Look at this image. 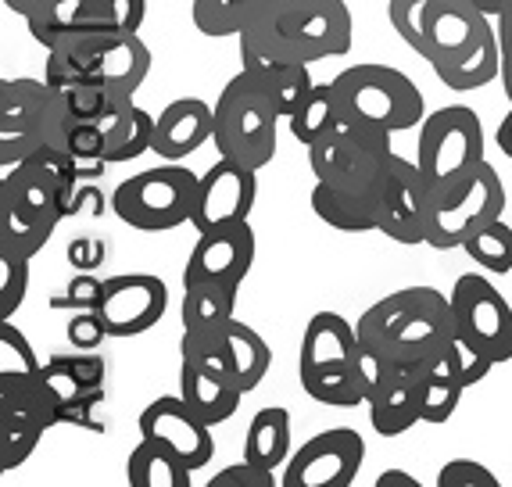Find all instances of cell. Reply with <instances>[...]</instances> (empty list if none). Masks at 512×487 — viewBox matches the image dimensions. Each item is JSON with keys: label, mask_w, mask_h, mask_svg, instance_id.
Wrapping results in <instances>:
<instances>
[{"label": "cell", "mask_w": 512, "mask_h": 487, "mask_svg": "<svg viewBox=\"0 0 512 487\" xmlns=\"http://www.w3.org/2000/svg\"><path fill=\"white\" fill-rule=\"evenodd\" d=\"M237 40L273 58L316 65L351 51L355 22L348 0H258Z\"/></svg>", "instance_id": "cell-1"}, {"label": "cell", "mask_w": 512, "mask_h": 487, "mask_svg": "<svg viewBox=\"0 0 512 487\" xmlns=\"http://www.w3.org/2000/svg\"><path fill=\"white\" fill-rule=\"evenodd\" d=\"M359 341L394 362H419L455 334L452 294L416 283L384 294L355 323Z\"/></svg>", "instance_id": "cell-2"}, {"label": "cell", "mask_w": 512, "mask_h": 487, "mask_svg": "<svg viewBox=\"0 0 512 487\" xmlns=\"http://www.w3.org/2000/svg\"><path fill=\"white\" fill-rule=\"evenodd\" d=\"M394 33L409 43L430 69H452L495 40L491 15L473 0H391L387 4Z\"/></svg>", "instance_id": "cell-3"}, {"label": "cell", "mask_w": 512, "mask_h": 487, "mask_svg": "<svg viewBox=\"0 0 512 487\" xmlns=\"http://www.w3.org/2000/svg\"><path fill=\"white\" fill-rule=\"evenodd\" d=\"M151 72V51L140 40V33L129 36H72L47 51V69L43 79L54 90L79 83L111 86L122 94H137Z\"/></svg>", "instance_id": "cell-4"}, {"label": "cell", "mask_w": 512, "mask_h": 487, "mask_svg": "<svg viewBox=\"0 0 512 487\" xmlns=\"http://www.w3.org/2000/svg\"><path fill=\"white\" fill-rule=\"evenodd\" d=\"M58 180L40 162H26L0 169V251H15L22 258H36L65 219Z\"/></svg>", "instance_id": "cell-5"}, {"label": "cell", "mask_w": 512, "mask_h": 487, "mask_svg": "<svg viewBox=\"0 0 512 487\" xmlns=\"http://www.w3.org/2000/svg\"><path fill=\"white\" fill-rule=\"evenodd\" d=\"M330 83L337 104H341V119L355 122V126L380 129V133L394 137V133L416 129L427 119L423 90L391 65L362 61V65L337 72Z\"/></svg>", "instance_id": "cell-6"}, {"label": "cell", "mask_w": 512, "mask_h": 487, "mask_svg": "<svg viewBox=\"0 0 512 487\" xmlns=\"http://www.w3.org/2000/svg\"><path fill=\"white\" fill-rule=\"evenodd\" d=\"M280 119L283 115L265 97L262 86L240 69L215 97V151L219 158H233V162L262 172L276 158Z\"/></svg>", "instance_id": "cell-7"}, {"label": "cell", "mask_w": 512, "mask_h": 487, "mask_svg": "<svg viewBox=\"0 0 512 487\" xmlns=\"http://www.w3.org/2000/svg\"><path fill=\"white\" fill-rule=\"evenodd\" d=\"M509 194L502 187V176L495 165L480 162L470 169L462 180L448 183V187L430 194V212H427V248L434 251H452L462 248L477 230L487 223H495L505 215Z\"/></svg>", "instance_id": "cell-8"}, {"label": "cell", "mask_w": 512, "mask_h": 487, "mask_svg": "<svg viewBox=\"0 0 512 487\" xmlns=\"http://www.w3.org/2000/svg\"><path fill=\"white\" fill-rule=\"evenodd\" d=\"M201 176L183 162H162L111 190V212L140 233H165L190 223Z\"/></svg>", "instance_id": "cell-9"}, {"label": "cell", "mask_w": 512, "mask_h": 487, "mask_svg": "<svg viewBox=\"0 0 512 487\" xmlns=\"http://www.w3.org/2000/svg\"><path fill=\"white\" fill-rule=\"evenodd\" d=\"M391 133L341 119L308 147V165L319 183L337 190H373L394 158Z\"/></svg>", "instance_id": "cell-10"}, {"label": "cell", "mask_w": 512, "mask_h": 487, "mask_svg": "<svg viewBox=\"0 0 512 487\" xmlns=\"http://www.w3.org/2000/svg\"><path fill=\"white\" fill-rule=\"evenodd\" d=\"M484 122L466 104H444L419 122L416 162L427 176L430 190L462 180L484 162Z\"/></svg>", "instance_id": "cell-11"}, {"label": "cell", "mask_w": 512, "mask_h": 487, "mask_svg": "<svg viewBox=\"0 0 512 487\" xmlns=\"http://www.w3.org/2000/svg\"><path fill=\"white\" fill-rule=\"evenodd\" d=\"M65 119V104L47 79H0V169L26 162L51 144Z\"/></svg>", "instance_id": "cell-12"}, {"label": "cell", "mask_w": 512, "mask_h": 487, "mask_svg": "<svg viewBox=\"0 0 512 487\" xmlns=\"http://www.w3.org/2000/svg\"><path fill=\"white\" fill-rule=\"evenodd\" d=\"M144 15L147 0H47L36 15L26 18V29L43 51H51L72 36L140 33Z\"/></svg>", "instance_id": "cell-13"}, {"label": "cell", "mask_w": 512, "mask_h": 487, "mask_svg": "<svg viewBox=\"0 0 512 487\" xmlns=\"http://www.w3.org/2000/svg\"><path fill=\"white\" fill-rule=\"evenodd\" d=\"M455 334L477 344L495 366L512 362V305L484 273H462L452 283Z\"/></svg>", "instance_id": "cell-14"}, {"label": "cell", "mask_w": 512, "mask_h": 487, "mask_svg": "<svg viewBox=\"0 0 512 487\" xmlns=\"http://www.w3.org/2000/svg\"><path fill=\"white\" fill-rule=\"evenodd\" d=\"M58 423V405L40 376L22 384L0 380V473L18 470L36 452L40 437Z\"/></svg>", "instance_id": "cell-15"}, {"label": "cell", "mask_w": 512, "mask_h": 487, "mask_svg": "<svg viewBox=\"0 0 512 487\" xmlns=\"http://www.w3.org/2000/svg\"><path fill=\"white\" fill-rule=\"evenodd\" d=\"M366 462V441L359 430L330 427L308 437L287 459L280 487H351Z\"/></svg>", "instance_id": "cell-16"}, {"label": "cell", "mask_w": 512, "mask_h": 487, "mask_svg": "<svg viewBox=\"0 0 512 487\" xmlns=\"http://www.w3.org/2000/svg\"><path fill=\"white\" fill-rule=\"evenodd\" d=\"M380 194V230L394 244L416 248L427 244V212H430V183L419 169V162L394 154L384 180L376 183Z\"/></svg>", "instance_id": "cell-17"}, {"label": "cell", "mask_w": 512, "mask_h": 487, "mask_svg": "<svg viewBox=\"0 0 512 487\" xmlns=\"http://www.w3.org/2000/svg\"><path fill=\"white\" fill-rule=\"evenodd\" d=\"M258 201V169L233 162V158H219L208 172H201L194 197V215L190 226L197 233L222 230V226L248 223V215L255 212Z\"/></svg>", "instance_id": "cell-18"}, {"label": "cell", "mask_w": 512, "mask_h": 487, "mask_svg": "<svg viewBox=\"0 0 512 487\" xmlns=\"http://www.w3.org/2000/svg\"><path fill=\"white\" fill-rule=\"evenodd\" d=\"M140 437L147 441H158L169 452H176L190 470H205L215 455V437H212V423L197 416L187 405L183 394H162L154 398L137 419Z\"/></svg>", "instance_id": "cell-19"}, {"label": "cell", "mask_w": 512, "mask_h": 487, "mask_svg": "<svg viewBox=\"0 0 512 487\" xmlns=\"http://www.w3.org/2000/svg\"><path fill=\"white\" fill-rule=\"evenodd\" d=\"M165 308H169V287L162 276L122 273L104 280V301L97 312L111 337H137L158 326Z\"/></svg>", "instance_id": "cell-20"}, {"label": "cell", "mask_w": 512, "mask_h": 487, "mask_svg": "<svg viewBox=\"0 0 512 487\" xmlns=\"http://www.w3.org/2000/svg\"><path fill=\"white\" fill-rule=\"evenodd\" d=\"M255 255H258V240L251 223L197 233L194 248L187 255V265H183V287L205 280L244 283V276L255 265Z\"/></svg>", "instance_id": "cell-21"}, {"label": "cell", "mask_w": 512, "mask_h": 487, "mask_svg": "<svg viewBox=\"0 0 512 487\" xmlns=\"http://www.w3.org/2000/svg\"><path fill=\"white\" fill-rule=\"evenodd\" d=\"M366 405L369 423L380 437H402L405 430L423 423V359L391 362Z\"/></svg>", "instance_id": "cell-22"}, {"label": "cell", "mask_w": 512, "mask_h": 487, "mask_svg": "<svg viewBox=\"0 0 512 487\" xmlns=\"http://www.w3.org/2000/svg\"><path fill=\"white\" fill-rule=\"evenodd\" d=\"M215 108L201 97H180L169 101L154 119V144L151 151L165 162H183L194 151L212 140Z\"/></svg>", "instance_id": "cell-23"}, {"label": "cell", "mask_w": 512, "mask_h": 487, "mask_svg": "<svg viewBox=\"0 0 512 487\" xmlns=\"http://www.w3.org/2000/svg\"><path fill=\"white\" fill-rule=\"evenodd\" d=\"M240 69L262 86L265 97L276 104V112H280L283 119H291L301 108V101L312 94V86H316L308 65L273 58V54H262V51H255V47H244V43H240Z\"/></svg>", "instance_id": "cell-24"}, {"label": "cell", "mask_w": 512, "mask_h": 487, "mask_svg": "<svg viewBox=\"0 0 512 487\" xmlns=\"http://www.w3.org/2000/svg\"><path fill=\"white\" fill-rule=\"evenodd\" d=\"M359 330L341 312H316L308 319L305 334H301V355L298 373L312 369H333V366H355L359 355Z\"/></svg>", "instance_id": "cell-25"}, {"label": "cell", "mask_w": 512, "mask_h": 487, "mask_svg": "<svg viewBox=\"0 0 512 487\" xmlns=\"http://www.w3.org/2000/svg\"><path fill=\"white\" fill-rule=\"evenodd\" d=\"M470 391L466 387V376H462L459 348H455V334L434 348L423 359V423H448L459 409L462 394Z\"/></svg>", "instance_id": "cell-26"}, {"label": "cell", "mask_w": 512, "mask_h": 487, "mask_svg": "<svg viewBox=\"0 0 512 487\" xmlns=\"http://www.w3.org/2000/svg\"><path fill=\"white\" fill-rule=\"evenodd\" d=\"M40 380H43V387L51 391L54 405H58L61 423L104 434V423L97 419V405L104 402V391L101 387H90L86 380H79L69 362H65V355H51V359L43 362Z\"/></svg>", "instance_id": "cell-27"}, {"label": "cell", "mask_w": 512, "mask_h": 487, "mask_svg": "<svg viewBox=\"0 0 512 487\" xmlns=\"http://www.w3.org/2000/svg\"><path fill=\"white\" fill-rule=\"evenodd\" d=\"M312 212L323 219L330 230L341 233H376L380 230V194L373 190H337L330 183L312 187L308 197Z\"/></svg>", "instance_id": "cell-28"}, {"label": "cell", "mask_w": 512, "mask_h": 487, "mask_svg": "<svg viewBox=\"0 0 512 487\" xmlns=\"http://www.w3.org/2000/svg\"><path fill=\"white\" fill-rule=\"evenodd\" d=\"M180 394L187 398L190 409L205 419V423H212V427L237 416L240 402H244V391L237 387L233 376L212 373V369H201L183 359H180Z\"/></svg>", "instance_id": "cell-29"}, {"label": "cell", "mask_w": 512, "mask_h": 487, "mask_svg": "<svg viewBox=\"0 0 512 487\" xmlns=\"http://www.w3.org/2000/svg\"><path fill=\"white\" fill-rule=\"evenodd\" d=\"M244 459L258 462L265 470H280L291 459V412L283 405H265L251 416L244 434Z\"/></svg>", "instance_id": "cell-30"}, {"label": "cell", "mask_w": 512, "mask_h": 487, "mask_svg": "<svg viewBox=\"0 0 512 487\" xmlns=\"http://www.w3.org/2000/svg\"><path fill=\"white\" fill-rule=\"evenodd\" d=\"M237 298H240V283L205 280L183 287V301H180L183 330H219V326H226L230 319H237L233 316Z\"/></svg>", "instance_id": "cell-31"}, {"label": "cell", "mask_w": 512, "mask_h": 487, "mask_svg": "<svg viewBox=\"0 0 512 487\" xmlns=\"http://www.w3.org/2000/svg\"><path fill=\"white\" fill-rule=\"evenodd\" d=\"M190 466L176 452H169L158 441H147L140 437V445L129 452L126 459V480L129 487H190Z\"/></svg>", "instance_id": "cell-32"}, {"label": "cell", "mask_w": 512, "mask_h": 487, "mask_svg": "<svg viewBox=\"0 0 512 487\" xmlns=\"http://www.w3.org/2000/svg\"><path fill=\"white\" fill-rule=\"evenodd\" d=\"M226 344H230V359H233V376H237V387L244 394H251L269 373V362H273V351L265 344V337L258 334L255 326L230 319L222 326Z\"/></svg>", "instance_id": "cell-33"}, {"label": "cell", "mask_w": 512, "mask_h": 487, "mask_svg": "<svg viewBox=\"0 0 512 487\" xmlns=\"http://www.w3.org/2000/svg\"><path fill=\"white\" fill-rule=\"evenodd\" d=\"M298 376L305 394L319 405H330V409H359V405H366V387H362L355 366L312 369V373Z\"/></svg>", "instance_id": "cell-34"}, {"label": "cell", "mask_w": 512, "mask_h": 487, "mask_svg": "<svg viewBox=\"0 0 512 487\" xmlns=\"http://www.w3.org/2000/svg\"><path fill=\"white\" fill-rule=\"evenodd\" d=\"M337 122H341V104H337V94H333V83H316L312 94L301 101L298 112L287 119V126H291V137L298 144L312 147Z\"/></svg>", "instance_id": "cell-35"}, {"label": "cell", "mask_w": 512, "mask_h": 487, "mask_svg": "<svg viewBox=\"0 0 512 487\" xmlns=\"http://www.w3.org/2000/svg\"><path fill=\"white\" fill-rule=\"evenodd\" d=\"M434 76L441 79L448 90H455V94H473L480 86L502 79V43H498V36H495V40H487L473 58H466L462 65H452V69L434 72Z\"/></svg>", "instance_id": "cell-36"}, {"label": "cell", "mask_w": 512, "mask_h": 487, "mask_svg": "<svg viewBox=\"0 0 512 487\" xmlns=\"http://www.w3.org/2000/svg\"><path fill=\"white\" fill-rule=\"evenodd\" d=\"M255 4L258 0H194L190 18H194V29L201 36L226 40V36H240Z\"/></svg>", "instance_id": "cell-37"}, {"label": "cell", "mask_w": 512, "mask_h": 487, "mask_svg": "<svg viewBox=\"0 0 512 487\" xmlns=\"http://www.w3.org/2000/svg\"><path fill=\"white\" fill-rule=\"evenodd\" d=\"M462 251L473 258V262L484 269V273H512V226L502 219H495V223H487L484 230L473 233L466 244H462Z\"/></svg>", "instance_id": "cell-38"}, {"label": "cell", "mask_w": 512, "mask_h": 487, "mask_svg": "<svg viewBox=\"0 0 512 487\" xmlns=\"http://www.w3.org/2000/svg\"><path fill=\"white\" fill-rule=\"evenodd\" d=\"M43 369L40 355L33 351V344L26 341V334L18 330L11 319H0V380H36Z\"/></svg>", "instance_id": "cell-39"}, {"label": "cell", "mask_w": 512, "mask_h": 487, "mask_svg": "<svg viewBox=\"0 0 512 487\" xmlns=\"http://www.w3.org/2000/svg\"><path fill=\"white\" fill-rule=\"evenodd\" d=\"M29 262L15 251H0V319H11L29 294Z\"/></svg>", "instance_id": "cell-40"}, {"label": "cell", "mask_w": 512, "mask_h": 487, "mask_svg": "<svg viewBox=\"0 0 512 487\" xmlns=\"http://www.w3.org/2000/svg\"><path fill=\"white\" fill-rule=\"evenodd\" d=\"M437 487H502V480L477 459H448L434 477Z\"/></svg>", "instance_id": "cell-41"}, {"label": "cell", "mask_w": 512, "mask_h": 487, "mask_svg": "<svg viewBox=\"0 0 512 487\" xmlns=\"http://www.w3.org/2000/svg\"><path fill=\"white\" fill-rule=\"evenodd\" d=\"M104 301V280L97 273H76L65 294L51 298V308H76V312H97Z\"/></svg>", "instance_id": "cell-42"}, {"label": "cell", "mask_w": 512, "mask_h": 487, "mask_svg": "<svg viewBox=\"0 0 512 487\" xmlns=\"http://www.w3.org/2000/svg\"><path fill=\"white\" fill-rule=\"evenodd\" d=\"M273 473L276 470H265V466H258L251 459H240L230 462V466H222L219 473H212L208 487H280V480Z\"/></svg>", "instance_id": "cell-43"}, {"label": "cell", "mask_w": 512, "mask_h": 487, "mask_svg": "<svg viewBox=\"0 0 512 487\" xmlns=\"http://www.w3.org/2000/svg\"><path fill=\"white\" fill-rule=\"evenodd\" d=\"M154 144V115L147 112V108H140L137 104V119H133V126H129V133L122 137V144L111 151L108 162L119 165V162H133V158H140V154H147Z\"/></svg>", "instance_id": "cell-44"}, {"label": "cell", "mask_w": 512, "mask_h": 487, "mask_svg": "<svg viewBox=\"0 0 512 487\" xmlns=\"http://www.w3.org/2000/svg\"><path fill=\"white\" fill-rule=\"evenodd\" d=\"M65 334H69L76 351H97L104 344V337H111L101 312H76V316L69 319V326H65Z\"/></svg>", "instance_id": "cell-45"}, {"label": "cell", "mask_w": 512, "mask_h": 487, "mask_svg": "<svg viewBox=\"0 0 512 487\" xmlns=\"http://www.w3.org/2000/svg\"><path fill=\"white\" fill-rule=\"evenodd\" d=\"M65 258H69V265L76 273H94V269L104 265V258H108V248H104L101 237H76L69 244V251H65Z\"/></svg>", "instance_id": "cell-46"}, {"label": "cell", "mask_w": 512, "mask_h": 487, "mask_svg": "<svg viewBox=\"0 0 512 487\" xmlns=\"http://www.w3.org/2000/svg\"><path fill=\"white\" fill-rule=\"evenodd\" d=\"M104 205H111V201H104L101 187H94L90 180H83L76 190H72L69 201H65V219H72V215H86V219H97V215H104Z\"/></svg>", "instance_id": "cell-47"}, {"label": "cell", "mask_w": 512, "mask_h": 487, "mask_svg": "<svg viewBox=\"0 0 512 487\" xmlns=\"http://www.w3.org/2000/svg\"><path fill=\"white\" fill-rule=\"evenodd\" d=\"M495 29H498V43H502V54L512 58V0L495 15Z\"/></svg>", "instance_id": "cell-48"}, {"label": "cell", "mask_w": 512, "mask_h": 487, "mask_svg": "<svg viewBox=\"0 0 512 487\" xmlns=\"http://www.w3.org/2000/svg\"><path fill=\"white\" fill-rule=\"evenodd\" d=\"M376 487H423V484L405 470H384L376 477Z\"/></svg>", "instance_id": "cell-49"}, {"label": "cell", "mask_w": 512, "mask_h": 487, "mask_svg": "<svg viewBox=\"0 0 512 487\" xmlns=\"http://www.w3.org/2000/svg\"><path fill=\"white\" fill-rule=\"evenodd\" d=\"M495 144H498V151H502L505 158H512V108L502 115V122H498V129H495Z\"/></svg>", "instance_id": "cell-50"}, {"label": "cell", "mask_w": 512, "mask_h": 487, "mask_svg": "<svg viewBox=\"0 0 512 487\" xmlns=\"http://www.w3.org/2000/svg\"><path fill=\"white\" fill-rule=\"evenodd\" d=\"M43 4H47V0H4V8H8L11 15H18V18L36 15V11H40Z\"/></svg>", "instance_id": "cell-51"}, {"label": "cell", "mask_w": 512, "mask_h": 487, "mask_svg": "<svg viewBox=\"0 0 512 487\" xmlns=\"http://www.w3.org/2000/svg\"><path fill=\"white\" fill-rule=\"evenodd\" d=\"M502 90L512 104V58H505V54H502Z\"/></svg>", "instance_id": "cell-52"}, {"label": "cell", "mask_w": 512, "mask_h": 487, "mask_svg": "<svg viewBox=\"0 0 512 487\" xmlns=\"http://www.w3.org/2000/svg\"><path fill=\"white\" fill-rule=\"evenodd\" d=\"M473 4H477V8H480V11H487V15L495 18V15H498V11H502V8H505V4H509V0H473Z\"/></svg>", "instance_id": "cell-53"}]
</instances>
